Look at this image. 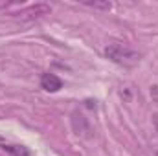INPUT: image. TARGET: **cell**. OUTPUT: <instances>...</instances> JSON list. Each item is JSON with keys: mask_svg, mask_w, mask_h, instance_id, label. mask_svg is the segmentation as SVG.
Returning a JSON list of instances; mask_svg holds the SVG:
<instances>
[{"mask_svg": "<svg viewBox=\"0 0 158 156\" xmlns=\"http://www.w3.org/2000/svg\"><path fill=\"white\" fill-rule=\"evenodd\" d=\"M105 55H107V59H110L112 63L121 64V66H134L140 61L138 51H134L132 48H129L127 44H121V42H110V44H107Z\"/></svg>", "mask_w": 158, "mask_h": 156, "instance_id": "cell-1", "label": "cell"}, {"mask_svg": "<svg viewBox=\"0 0 158 156\" xmlns=\"http://www.w3.org/2000/svg\"><path fill=\"white\" fill-rule=\"evenodd\" d=\"M52 11V7L48 4H35V6H30L26 9H22L20 13H17L15 17L20 18V20H33V18H39V17H44Z\"/></svg>", "mask_w": 158, "mask_h": 156, "instance_id": "cell-2", "label": "cell"}, {"mask_svg": "<svg viewBox=\"0 0 158 156\" xmlns=\"http://www.w3.org/2000/svg\"><path fill=\"white\" fill-rule=\"evenodd\" d=\"M40 86L46 90V92H57L63 88V81L57 77L55 74H42L40 77Z\"/></svg>", "mask_w": 158, "mask_h": 156, "instance_id": "cell-3", "label": "cell"}, {"mask_svg": "<svg viewBox=\"0 0 158 156\" xmlns=\"http://www.w3.org/2000/svg\"><path fill=\"white\" fill-rule=\"evenodd\" d=\"M6 153H9L11 156H31L30 154V151L26 149V147H22V145H13V143H2L0 145Z\"/></svg>", "mask_w": 158, "mask_h": 156, "instance_id": "cell-4", "label": "cell"}, {"mask_svg": "<svg viewBox=\"0 0 158 156\" xmlns=\"http://www.w3.org/2000/svg\"><path fill=\"white\" fill-rule=\"evenodd\" d=\"M85 6H88V7H96V9H105V11H109V9H112V4L109 2V0H105V2H83Z\"/></svg>", "mask_w": 158, "mask_h": 156, "instance_id": "cell-5", "label": "cell"}, {"mask_svg": "<svg viewBox=\"0 0 158 156\" xmlns=\"http://www.w3.org/2000/svg\"><path fill=\"white\" fill-rule=\"evenodd\" d=\"M153 125H155V129L158 132V114H153Z\"/></svg>", "mask_w": 158, "mask_h": 156, "instance_id": "cell-6", "label": "cell"}]
</instances>
